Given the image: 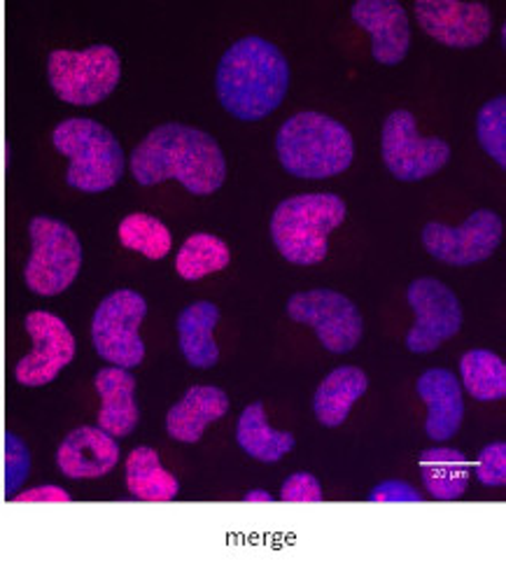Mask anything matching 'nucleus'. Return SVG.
<instances>
[{
  "instance_id": "nucleus-19",
  "label": "nucleus",
  "mask_w": 506,
  "mask_h": 569,
  "mask_svg": "<svg viewBox=\"0 0 506 569\" xmlns=\"http://www.w3.org/2000/svg\"><path fill=\"white\" fill-rule=\"evenodd\" d=\"M229 397L215 386H195L166 413V432L180 443H197L210 422L225 418Z\"/></svg>"
},
{
  "instance_id": "nucleus-2",
  "label": "nucleus",
  "mask_w": 506,
  "mask_h": 569,
  "mask_svg": "<svg viewBox=\"0 0 506 569\" xmlns=\"http://www.w3.org/2000/svg\"><path fill=\"white\" fill-rule=\"evenodd\" d=\"M289 63L278 47L259 36L234 42L217 66L215 87L222 108L240 122H259L287 97Z\"/></svg>"
},
{
  "instance_id": "nucleus-28",
  "label": "nucleus",
  "mask_w": 506,
  "mask_h": 569,
  "mask_svg": "<svg viewBox=\"0 0 506 569\" xmlns=\"http://www.w3.org/2000/svg\"><path fill=\"white\" fill-rule=\"evenodd\" d=\"M476 136L480 148L493 157L502 169L506 166V97H497L478 110Z\"/></svg>"
},
{
  "instance_id": "nucleus-34",
  "label": "nucleus",
  "mask_w": 506,
  "mask_h": 569,
  "mask_svg": "<svg viewBox=\"0 0 506 569\" xmlns=\"http://www.w3.org/2000/svg\"><path fill=\"white\" fill-rule=\"evenodd\" d=\"M246 502H264V505H271L274 502V495L267 490H250L246 497Z\"/></svg>"
},
{
  "instance_id": "nucleus-20",
  "label": "nucleus",
  "mask_w": 506,
  "mask_h": 569,
  "mask_svg": "<svg viewBox=\"0 0 506 569\" xmlns=\"http://www.w3.org/2000/svg\"><path fill=\"white\" fill-rule=\"evenodd\" d=\"M217 322H220V308L210 301L191 303L178 316V341L189 367L210 369L220 362V348L212 339Z\"/></svg>"
},
{
  "instance_id": "nucleus-1",
  "label": "nucleus",
  "mask_w": 506,
  "mask_h": 569,
  "mask_svg": "<svg viewBox=\"0 0 506 569\" xmlns=\"http://www.w3.org/2000/svg\"><path fill=\"white\" fill-rule=\"evenodd\" d=\"M129 169L142 187L178 180L197 197L215 194L227 180V161L217 140L178 122L161 124L145 136L131 152Z\"/></svg>"
},
{
  "instance_id": "nucleus-35",
  "label": "nucleus",
  "mask_w": 506,
  "mask_h": 569,
  "mask_svg": "<svg viewBox=\"0 0 506 569\" xmlns=\"http://www.w3.org/2000/svg\"><path fill=\"white\" fill-rule=\"evenodd\" d=\"M0 465H3V453H0Z\"/></svg>"
},
{
  "instance_id": "nucleus-22",
  "label": "nucleus",
  "mask_w": 506,
  "mask_h": 569,
  "mask_svg": "<svg viewBox=\"0 0 506 569\" xmlns=\"http://www.w3.org/2000/svg\"><path fill=\"white\" fill-rule=\"evenodd\" d=\"M420 477L434 500H460L469 486V462L457 448H427L420 453Z\"/></svg>"
},
{
  "instance_id": "nucleus-21",
  "label": "nucleus",
  "mask_w": 506,
  "mask_h": 569,
  "mask_svg": "<svg viewBox=\"0 0 506 569\" xmlns=\"http://www.w3.org/2000/svg\"><path fill=\"white\" fill-rule=\"evenodd\" d=\"M369 378L357 367H339L325 376L312 397V411L325 427H339L350 416L355 401L367 392Z\"/></svg>"
},
{
  "instance_id": "nucleus-24",
  "label": "nucleus",
  "mask_w": 506,
  "mask_h": 569,
  "mask_svg": "<svg viewBox=\"0 0 506 569\" xmlns=\"http://www.w3.org/2000/svg\"><path fill=\"white\" fill-rule=\"evenodd\" d=\"M236 441L246 453L259 462H278L295 448V435L278 432L267 422V411L261 401H255L238 418Z\"/></svg>"
},
{
  "instance_id": "nucleus-14",
  "label": "nucleus",
  "mask_w": 506,
  "mask_h": 569,
  "mask_svg": "<svg viewBox=\"0 0 506 569\" xmlns=\"http://www.w3.org/2000/svg\"><path fill=\"white\" fill-rule=\"evenodd\" d=\"M420 29L453 50H472L484 44L493 31V12L484 3L460 0H418Z\"/></svg>"
},
{
  "instance_id": "nucleus-33",
  "label": "nucleus",
  "mask_w": 506,
  "mask_h": 569,
  "mask_svg": "<svg viewBox=\"0 0 506 569\" xmlns=\"http://www.w3.org/2000/svg\"><path fill=\"white\" fill-rule=\"evenodd\" d=\"M14 502H70V495L59 486H38L27 492H17Z\"/></svg>"
},
{
  "instance_id": "nucleus-23",
  "label": "nucleus",
  "mask_w": 506,
  "mask_h": 569,
  "mask_svg": "<svg viewBox=\"0 0 506 569\" xmlns=\"http://www.w3.org/2000/svg\"><path fill=\"white\" fill-rule=\"evenodd\" d=\"M127 488L140 502H171L180 492L178 479L161 467L159 453L150 446H138L129 453Z\"/></svg>"
},
{
  "instance_id": "nucleus-16",
  "label": "nucleus",
  "mask_w": 506,
  "mask_h": 569,
  "mask_svg": "<svg viewBox=\"0 0 506 569\" xmlns=\"http://www.w3.org/2000/svg\"><path fill=\"white\" fill-rule=\"evenodd\" d=\"M119 462V443L101 427H78L57 450V465L66 479H101Z\"/></svg>"
},
{
  "instance_id": "nucleus-7",
  "label": "nucleus",
  "mask_w": 506,
  "mask_h": 569,
  "mask_svg": "<svg viewBox=\"0 0 506 569\" xmlns=\"http://www.w3.org/2000/svg\"><path fill=\"white\" fill-rule=\"evenodd\" d=\"M31 257L23 282L38 297H57L76 282L82 269V243L66 222L38 216L29 222Z\"/></svg>"
},
{
  "instance_id": "nucleus-8",
  "label": "nucleus",
  "mask_w": 506,
  "mask_h": 569,
  "mask_svg": "<svg viewBox=\"0 0 506 569\" xmlns=\"http://www.w3.org/2000/svg\"><path fill=\"white\" fill-rule=\"evenodd\" d=\"M148 316V301L136 290H115L91 318V343L99 358L112 367L133 369L145 360L140 325Z\"/></svg>"
},
{
  "instance_id": "nucleus-10",
  "label": "nucleus",
  "mask_w": 506,
  "mask_h": 569,
  "mask_svg": "<svg viewBox=\"0 0 506 569\" xmlns=\"http://www.w3.org/2000/svg\"><path fill=\"white\" fill-rule=\"evenodd\" d=\"M289 320L308 325L316 329L320 343L334 352H350L361 335H365V320L359 308L341 292L334 290H306L289 297L287 301Z\"/></svg>"
},
{
  "instance_id": "nucleus-9",
  "label": "nucleus",
  "mask_w": 506,
  "mask_h": 569,
  "mask_svg": "<svg viewBox=\"0 0 506 569\" xmlns=\"http://www.w3.org/2000/svg\"><path fill=\"white\" fill-rule=\"evenodd\" d=\"M380 152L388 171L401 182H418L439 173L450 159L448 142L420 136L416 117L408 110H395L385 120Z\"/></svg>"
},
{
  "instance_id": "nucleus-25",
  "label": "nucleus",
  "mask_w": 506,
  "mask_h": 569,
  "mask_svg": "<svg viewBox=\"0 0 506 569\" xmlns=\"http://www.w3.org/2000/svg\"><path fill=\"white\" fill-rule=\"evenodd\" d=\"M465 390L476 401H497L506 395V365L493 350H469L460 360Z\"/></svg>"
},
{
  "instance_id": "nucleus-18",
  "label": "nucleus",
  "mask_w": 506,
  "mask_h": 569,
  "mask_svg": "<svg viewBox=\"0 0 506 569\" xmlns=\"http://www.w3.org/2000/svg\"><path fill=\"white\" fill-rule=\"evenodd\" d=\"M93 388L101 397V430L115 439L129 437L140 420V409L136 405V378L129 369L106 367L96 373Z\"/></svg>"
},
{
  "instance_id": "nucleus-3",
  "label": "nucleus",
  "mask_w": 506,
  "mask_h": 569,
  "mask_svg": "<svg viewBox=\"0 0 506 569\" xmlns=\"http://www.w3.org/2000/svg\"><path fill=\"white\" fill-rule=\"evenodd\" d=\"M282 169L301 180H325L350 169L355 142L346 124L323 112H297L276 136Z\"/></svg>"
},
{
  "instance_id": "nucleus-30",
  "label": "nucleus",
  "mask_w": 506,
  "mask_h": 569,
  "mask_svg": "<svg viewBox=\"0 0 506 569\" xmlns=\"http://www.w3.org/2000/svg\"><path fill=\"white\" fill-rule=\"evenodd\" d=\"M476 479L486 488H502L506 483V443H488L476 460Z\"/></svg>"
},
{
  "instance_id": "nucleus-32",
  "label": "nucleus",
  "mask_w": 506,
  "mask_h": 569,
  "mask_svg": "<svg viewBox=\"0 0 506 569\" xmlns=\"http://www.w3.org/2000/svg\"><path fill=\"white\" fill-rule=\"evenodd\" d=\"M369 502L388 505V502H423V495L406 481H383L369 492Z\"/></svg>"
},
{
  "instance_id": "nucleus-26",
  "label": "nucleus",
  "mask_w": 506,
  "mask_h": 569,
  "mask_svg": "<svg viewBox=\"0 0 506 569\" xmlns=\"http://www.w3.org/2000/svg\"><path fill=\"white\" fill-rule=\"evenodd\" d=\"M231 262L229 246L212 233H195L182 243L176 257V271L182 280H201L227 269Z\"/></svg>"
},
{
  "instance_id": "nucleus-31",
  "label": "nucleus",
  "mask_w": 506,
  "mask_h": 569,
  "mask_svg": "<svg viewBox=\"0 0 506 569\" xmlns=\"http://www.w3.org/2000/svg\"><path fill=\"white\" fill-rule=\"evenodd\" d=\"M323 486L308 471H297L282 483V502H323Z\"/></svg>"
},
{
  "instance_id": "nucleus-11",
  "label": "nucleus",
  "mask_w": 506,
  "mask_h": 569,
  "mask_svg": "<svg viewBox=\"0 0 506 569\" xmlns=\"http://www.w3.org/2000/svg\"><path fill=\"white\" fill-rule=\"evenodd\" d=\"M504 224L495 210L480 208L460 227L429 222L423 229L425 250L450 267L480 264L499 248Z\"/></svg>"
},
{
  "instance_id": "nucleus-6",
  "label": "nucleus",
  "mask_w": 506,
  "mask_h": 569,
  "mask_svg": "<svg viewBox=\"0 0 506 569\" xmlns=\"http://www.w3.org/2000/svg\"><path fill=\"white\" fill-rule=\"evenodd\" d=\"M47 80L63 103L89 108L106 101L122 80V59L110 44L87 50H54L47 59Z\"/></svg>"
},
{
  "instance_id": "nucleus-12",
  "label": "nucleus",
  "mask_w": 506,
  "mask_h": 569,
  "mask_svg": "<svg viewBox=\"0 0 506 569\" xmlns=\"http://www.w3.org/2000/svg\"><path fill=\"white\" fill-rule=\"evenodd\" d=\"M408 303L416 325L406 335V348L416 355L434 352L463 327V306L455 292L437 278H418L408 284Z\"/></svg>"
},
{
  "instance_id": "nucleus-5",
  "label": "nucleus",
  "mask_w": 506,
  "mask_h": 569,
  "mask_svg": "<svg viewBox=\"0 0 506 569\" xmlns=\"http://www.w3.org/2000/svg\"><path fill=\"white\" fill-rule=\"evenodd\" d=\"M52 142L59 154L70 159L66 182L87 194L112 189L125 176V150L101 122L70 117L57 124Z\"/></svg>"
},
{
  "instance_id": "nucleus-27",
  "label": "nucleus",
  "mask_w": 506,
  "mask_h": 569,
  "mask_svg": "<svg viewBox=\"0 0 506 569\" xmlns=\"http://www.w3.org/2000/svg\"><path fill=\"white\" fill-rule=\"evenodd\" d=\"M117 236L119 243L127 250L140 252L142 257L152 259V262L163 259L173 246V236L168 227L159 218L148 216V212H131V216L119 222Z\"/></svg>"
},
{
  "instance_id": "nucleus-13",
  "label": "nucleus",
  "mask_w": 506,
  "mask_h": 569,
  "mask_svg": "<svg viewBox=\"0 0 506 569\" xmlns=\"http://www.w3.org/2000/svg\"><path fill=\"white\" fill-rule=\"evenodd\" d=\"M23 327L29 331L33 348L14 367L17 383L23 388L50 386L76 358V337L70 327L50 311H31Z\"/></svg>"
},
{
  "instance_id": "nucleus-15",
  "label": "nucleus",
  "mask_w": 506,
  "mask_h": 569,
  "mask_svg": "<svg viewBox=\"0 0 506 569\" xmlns=\"http://www.w3.org/2000/svg\"><path fill=\"white\" fill-rule=\"evenodd\" d=\"M359 29L371 36V54L383 66H397L411 47L408 14L397 0H357L350 10Z\"/></svg>"
},
{
  "instance_id": "nucleus-17",
  "label": "nucleus",
  "mask_w": 506,
  "mask_h": 569,
  "mask_svg": "<svg viewBox=\"0 0 506 569\" xmlns=\"http://www.w3.org/2000/svg\"><path fill=\"white\" fill-rule=\"evenodd\" d=\"M416 390L427 405V437L437 443L453 439L465 418V399L457 376L448 369H427L418 378Z\"/></svg>"
},
{
  "instance_id": "nucleus-29",
  "label": "nucleus",
  "mask_w": 506,
  "mask_h": 569,
  "mask_svg": "<svg viewBox=\"0 0 506 569\" xmlns=\"http://www.w3.org/2000/svg\"><path fill=\"white\" fill-rule=\"evenodd\" d=\"M31 473V453L14 432L6 435L3 443V488L8 497H14Z\"/></svg>"
},
{
  "instance_id": "nucleus-4",
  "label": "nucleus",
  "mask_w": 506,
  "mask_h": 569,
  "mask_svg": "<svg viewBox=\"0 0 506 569\" xmlns=\"http://www.w3.org/2000/svg\"><path fill=\"white\" fill-rule=\"evenodd\" d=\"M348 216L336 194H299L285 199L271 218V239L287 262L320 264L329 252V233Z\"/></svg>"
}]
</instances>
